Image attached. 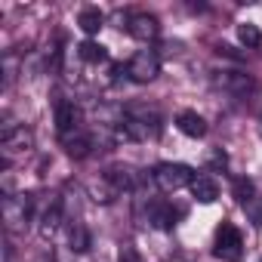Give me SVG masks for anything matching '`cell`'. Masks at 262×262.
Here are the masks:
<instances>
[{"instance_id": "19", "label": "cell", "mask_w": 262, "mask_h": 262, "mask_svg": "<svg viewBox=\"0 0 262 262\" xmlns=\"http://www.w3.org/2000/svg\"><path fill=\"white\" fill-rule=\"evenodd\" d=\"M237 40H241L247 50H259V47H262V31H259V25L241 22V25H237Z\"/></svg>"}, {"instance_id": "16", "label": "cell", "mask_w": 262, "mask_h": 262, "mask_svg": "<svg viewBox=\"0 0 262 262\" xmlns=\"http://www.w3.org/2000/svg\"><path fill=\"white\" fill-rule=\"evenodd\" d=\"M191 198H194L198 204H213V201L219 198V182H216L213 176H194V182H191Z\"/></svg>"}, {"instance_id": "3", "label": "cell", "mask_w": 262, "mask_h": 262, "mask_svg": "<svg viewBox=\"0 0 262 262\" xmlns=\"http://www.w3.org/2000/svg\"><path fill=\"white\" fill-rule=\"evenodd\" d=\"M34 219V198L31 194H7L4 198V222L10 231H25Z\"/></svg>"}, {"instance_id": "9", "label": "cell", "mask_w": 262, "mask_h": 262, "mask_svg": "<svg viewBox=\"0 0 262 262\" xmlns=\"http://www.w3.org/2000/svg\"><path fill=\"white\" fill-rule=\"evenodd\" d=\"M126 31L133 34L136 40H155L158 34H161V25H158V19L151 16V13H133V16H126Z\"/></svg>"}, {"instance_id": "8", "label": "cell", "mask_w": 262, "mask_h": 262, "mask_svg": "<svg viewBox=\"0 0 262 262\" xmlns=\"http://www.w3.org/2000/svg\"><path fill=\"white\" fill-rule=\"evenodd\" d=\"M56 129H59V139H65V136L77 133V129H83L80 126V111H77L74 102H68V99L56 102Z\"/></svg>"}, {"instance_id": "18", "label": "cell", "mask_w": 262, "mask_h": 262, "mask_svg": "<svg viewBox=\"0 0 262 262\" xmlns=\"http://www.w3.org/2000/svg\"><path fill=\"white\" fill-rule=\"evenodd\" d=\"M77 25H80L83 34H99V28L105 25V16H102V10H96V7H83L80 16H77Z\"/></svg>"}, {"instance_id": "11", "label": "cell", "mask_w": 262, "mask_h": 262, "mask_svg": "<svg viewBox=\"0 0 262 262\" xmlns=\"http://www.w3.org/2000/svg\"><path fill=\"white\" fill-rule=\"evenodd\" d=\"M86 191H90V198L96 201V204H114L117 198H120V191L111 185V179L102 173V176H93L90 182H86Z\"/></svg>"}, {"instance_id": "17", "label": "cell", "mask_w": 262, "mask_h": 262, "mask_svg": "<svg viewBox=\"0 0 262 262\" xmlns=\"http://www.w3.org/2000/svg\"><path fill=\"white\" fill-rule=\"evenodd\" d=\"M68 247H71V253H86L93 247V234H90V228L83 222H71V228H68Z\"/></svg>"}, {"instance_id": "4", "label": "cell", "mask_w": 262, "mask_h": 262, "mask_svg": "<svg viewBox=\"0 0 262 262\" xmlns=\"http://www.w3.org/2000/svg\"><path fill=\"white\" fill-rule=\"evenodd\" d=\"M213 256L222 259V262H241V256H244V234H241L231 222H222V225L216 228Z\"/></svg>"}, {"instance_id": "6", "label": "cell", "mask_w": 262, "mask_h": 262, "mask_svg": "<svg viewBox=\"0 0 262 262\" xmlns=\"http://www.w3.org/2000/svg\"><path fill=\"white\" fill-rule=\"evenodd\" d=\"M126 74L133 77L136 83H151L161 74V56L155 50H139L133 59L126 62Z\"/></svg>"}, {"instance_id": "23", "label": "cell", "mask_w": 262, "mask_h": 262, "mask_svg": "<svg viewBox=\"0 0 262 262\" xmlns=\"http://www.w3.org/2000/svg\"><path fill=\"white\" fill-rule=\"evenodd\" d=\"M210 164H213V167H225V155H222V151H216V155L210 158Z\"/></svg>"}, {"instance_id": "15", "label": "cell", "mask_w": 262, "mask_h": 262, "mask_svg": "<svg viewBox=\"0 0 262 262\" xmlns=\"http://www.w3.org/2000/svg\"><path fill=\"white\" fill-rule=\"evenodd\" d=\"M62 145H65V151H68L71 158L83 161V158H90V151H93V136L83 133V129H77V133H71V136L62 139Z\"/></svg>"}, {"instance_id": "7", "label": "cell", "mask_w": 262, "mask_h": 262, "mask_svg": "<svg viewBox=\"0 0 262 262\" xmlns=\"http://www.w3.org/2000/svg\"><path fill=\"white\" fill-rule=\"evenodd\" d=\"M213 83H216L219 90H225V93L237 96V99H244L247 93H259L256 80H253L250 74H241V71H222V74H216V77H213Z\"/></svg>"}, {"instance_id": "22", "label": "cell", "mask_w": 262, "mask_h": 262, "mask_svg": "<svg viewBox=\"0 0 262 262\" xmlns=\"http://www.w3.org/2000/svg\"><path fill=\"white\" fill-rule=\"evenodd\" d=\"M244 213H247V216H250L256 225H262V194H256V198H253V201L244 207Z\"/></svg>"}, {"instance_id": "21", "label": "cell", "mask_w": 262, "mask_h": 262, "mask_svg": "<svg viewBox=\"0 0 262 262\" xmlns=\"http://www.w3.org/2000/svg\"><path fill=\"white\" fill-rule=\"evenodd\" d=\"M234 198H237L241 207H247V204L256 198V185H253V179H247V176L234 179Z\"/></svg>"}, {"instance_id": "20", "label": "cell", "mask_w": 262, "mask_h": 262, "mask_svg": "<svg viewBox=\"0 0 262 262\" xmlns=\"http://www.w3.org/2000/svg\"><path fill=\"white\" fill-rule=\"evenodd\" d=\"M77 56H80L83 62H90V65H99V62H105V59H108L105 47H102V43H96V40H83V43L77 47Z\"/></svg>"}, {"instance_id": "5", "label": "cell", "mask_w": 262, "mask_h": 262, "mask_svg": "<svg viewBox=\"0 0 262 262\" xmlns=\"http://www.w3.org/2000/svg\"><path fill=\"white\" fill-rule=\"evenodd\" d=\"M151 176H155L161 191H179V188L194 182V170L185 167V164H158Z\"/></svg>"}, {"instance_id": "12", "label": "cell", "mask_w": 262, "mask_h": 262, "mask_svg": "<svg viewBox=\"0 0 262 262\" xmlns=\"http://www.w3.org/2000/svg\"><path fill=\"white\" fill-rule=\"evenodd\" d=\"M62 219H65L62 204H59V201H53V204L40 213V234H43L47 241H53V237H56V231L62 228Z\"/></svg>"}, {"instance_id": "24", "label": "cell", "mask_w": 262, "mask_h": 262, "mask_svg": "<svg viewBox=\"0 0 262 262\" xmlns=\"http://www.w3.org/2000/svg\"><path fill=\"white\" fill-rule=\"evenodd\" d=\"M259 262H262V259H259Z\"/></svg>"}, {"instance_id": "1", "label": "cell", "mask_w": 262, "mask_h": 262, "mask_svg": "<svg viewBox=\"0 0 262 262\" xmlns=\"http://www.w3.org/2000/svg\"><path fill=\"white\" fill-rule=\"evenodd\" d=\"M161 136V114L151 105H129L114 126V142H148Z\"/></svg>"}, {"instance_id": "10", "label": "cell", "mask_w": 262, "mask_h": 262, "mask_svg": "<svg viewBox=\"0 0 262 262\" xmlns=\"http://www.w3.org/2000/svg\"><path fill=\"white\" fill-rule=\"evenodd\" d=\"M182 213H185V210H182V207H173L170 201H155V204H148V222H151L155 228H164V231L173 228Z\"/></svg>"}, {"instance_id": "2", "label": "cell", "mask_w": 262, "mask_h": 262, "mask_svg": "<svg viewBox=\"0 0 262 262\" xmlns=\"http://www.w3.org/2000/svg\"><path fill=\"white\" fill-rule=\"evenodd\" d=\"M34 151V133L25 126H13L0 139V155H4V167H13L16 161H25Z\"/></svg>"}, {"instance_id": "14", "label": "cell", "mask_w": 262, "mask_h": 262, "mask_svg": "<svg viewBox=\"0 0 262 262\" xmlns=\"http://www.w3.org/2000/svg\"><path fill=\"white\" fill-rule=\"evenodd\" d=\"M105 176L111 179V185L123 194V191H136V185H139V176H136V170L133 167H111V170H105Z\"/></svg>"}, {"instance_id": "13", "label": "cell", "mask_w": 262, "mask_h": 262, "mask_svg": "<svg viewBox=\"0 0 262 262\" xmlns=\"http://www.w3.org/2000/svg\"><path fill=\"white\" fill-rule=\"evenodd\" d=\"M176 126L182 129L185 136H191V139H201V136H207V120H204L198 111H179V117H176Z\"/></svg>"}]
</instances>
